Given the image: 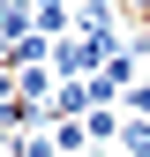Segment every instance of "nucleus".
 I'll return each instance as SVG.
<instances>
[{
    "mask_svg": "<svg viewBox=\"0 0 150 157\" xmlns=\"http://www.w3.org/2000/svg\"><path fill=\"white\" fill-rule=\"evenodd\" d=\"M120 157H150V120H135V112L120 120Z\"/></svg>",
    "mask_w": 150,
    "mask_h": 157,
    "instance_id": "1",
    "label": "nucleus"
},
{
    "mask_svg": "<svg viewBox=\"0 0 150 157\" xmlns=\"http://www.w3.org/2000/svg\"><path fill=\"white\" fill-rule=\"evenodd\" d=\"M83 142H120V120H112V105H98L83 120Z\"/></svg>",
    "mask_w": 150,
    "mask_h": 157,
    "instance_id": "2",
    "label": "nucleus"
}]
</instances>
